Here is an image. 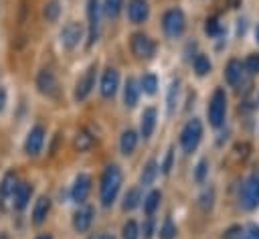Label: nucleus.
Returning <instances> with one entry per match:
<instances>
[{
    "label": "nucleus",
    "mask_w": 259,
    "mask_h": 239,
    "mask_svg": "<svg viewBox=\"0 0 259 239\" xmlns=\"http://www.w3.org/2000/svg\"><path fill=\"white\" fill-rule=\"evenodd\" d=\"M119 186H121V170L115 164H109L101 174V186H99V194H101V205L103 207H109L115 201Z\"/></svg>",
    "instance_id": "obj_1"
},
{
    "label": "nucleus",
    "mask_w": 259,
    "mask_h": 239,
    "mask_svg": "<svg viewBox=\"0 0 259 239\" xmlns=\"http://www.w3.org/2000/svg\"><path fill=\"white\" fill-rule=\"evenodd\" d=\"M200 138H202V124H200V120H196V117L188 120L186 126L182 128V132H180V146H182V150L184 152H192L198 146Z\"/></svg>",
    "instance_id": "obj_2"
},
{
    "label": "nucleus",
    "mask_w": 259,
    "mask_h": 239,
    "mask_svg": "<svg viewBox=\"0 0 259 239\" xmlns=\"http://www.w3.org/2000/svg\"><path fill=\"white\" fill-rule=\"evenodd\" d=\"M225 111H227V95L223 89H217L210 97V103H208V120H210V126L219 128L225 120Z\"/></svg>",
    "instance_id": "obj_3"
},
{
    "label": "nucleus",
    "mask_w": 259,
    "mask_h": 239,
    "mask_svg": "<svg viewBox=\"0 0 259 239\" xmlns=\"http://www.w3.org/2000/svg\"><path fill=\"white\" fill-rule=\"evenodd\" d=\"M241 205L249 211L259 205V172H253L245 180L243 190H241Z\"/></svg>",
    "instance_id": "obj_4"
},
{
    "label": "nucleus",
    "mask_w": 259,
    "mask_h": 239,
    "mask_svg": "<svg viewBox=\"0 0 259 239\" xmlns=\"http://www.w3.org/2000/svg\"><path fill=\"white\" fill-rule=\"evenodd\" d=\"M162 26H164V32L168 36H180L184 26H186V20H184V14L182 10L178 8H172L164 14V20H162Z\"/></svg>",
    "instance_id": "obj_5"
},
{
    "label": "nucleus",
    "mask_w": 259,
    "mask_h": 239,
    "mask_svg": "<svg viewBox=\"0 0 259 239\" xmlns=\"http://www.w3.org/2000/svg\"><path fill=\"white\" fill-rule=\"evenodd\" d=\"M156 51V45L154 41L148 36V34H142V32H136L132 36V53L140 59H150Z\"/></svg>",
    "instance_id": "obj_6"
},
{
    "label": "nucleus",
    "mask_w": 259,
    "mask_h": 239,
    "mask_svg": "<svg viewBox=\"0 0 259 239\" xmlns=\"http://www.w3.org/2000/svg\"><path fill=\"white\" fill-rule=\"evenodd\" d=\"M36 87L42 95L47 97H55L57 91H59V83H57V77L51 69H40L38 75H36Z\"/></svg>",
    "instance_id": "obj_7"
},
{
    "label": "nucleus",
    "mask_w": 259,
    "mask_h": 239,
    "mask_svg": "<svg viewBox=\"0 0 259 239\" xmlns=\"http://www.w3.org/2000/svg\"><path fill=\"white\" fill-rule=\"evenodd\" d=\"M42 144H45V128L42 126H34L28 136H26V142H24V152L28 156H38L40 150H42Z\"/></svg>",
    "instance_id": "obj_8"
},
{
    "label": "nucleus",
    "mask_w": 259,
    "mask_h": 239,
    "mask_svg": "<svg viewBox=\"0 0 259 239\" xmlns=\"http://www.w3.org/2000/svg\"><path fill=\"white\" fill-rule=\"evenodd\" d=\"M81 36H83V26L79 22H67L61 30V45L65 49H73L79 45Z\"/></svg>",
    "instance_id": "obj_9"
},
{
    "label": "nucleus",
    "mask_w": 259,
    "mask_h": 239,
    "mask_svg": "<svg viewBox=\"0 0 259 239\" xmlns=\"http://www.w3.org/2000/svg\"><path fill=\"white\" fill-rule=\"evenodd\" d=\"M95 65H91L85 73H83V77L77 81V87H75V99H85L89 93H91V89H93V85H95Z\"/></svg>",
    "instance_id": "obj_10"
},
{
    "label": "nucleus",
    "mask_w": 259,
    "mask_h": 239,
    "mask_svg": "<svg viewBox=\"0 0 259 239\" xmlns=\"http://www.w3.org/2000/svg\"><path fill=\"white\" fill-rule=\"evenodd\" d=\"M89 190H91V178H89V174H79L75 178L73 186H71V198L81 205V203H85Z\"/></svg>",
    "instance_id": "obj_11"
},
{
    "label": "nucleus",
    "mask_w": 259,
    "mask_h": 239,
    "mask_svg": "<svg viewBox=\"0 0 259 239\" xmlns=\"http://www.w3.org/2000/svg\"><path fill=\"white\" fill-rule=\"evenodd\" d=\"M87 18H89V45H93L99 34V0H87Z\"/></svg>",
    "instance_id": "obj_12"
},
{
    "label": "nucleus",
    "mask_w": 259,
    "mask_h": 239,
    "mask_svg": "<svg viewBox=\"0 0 259 239\" xmlns=\"http://www.w3.org/2000/svg\"><path fill=\"white\" fill-rule=\"evenodd\" d=\"M148 14H150V6H148L146 0H130V4H127V18L132 22L140 24V22H144L148 18Z\"/></svg>",
    "instance_id": "obj_13"
},
{
    "label": "nucleus",
    "mask_w": 259,
    "mask_h": 239,
    "mask_svg": "<svg viewBox=\"0 0 259 239\" xmlns=\"http://www.w3.org/2000/svg\"><path fill=\"white\" fill-rule=\"evenodd\" d=\"M117 85H119V73L115 69H107L101 77V95L111 97L117 91Z\"/></svg>",
    "instance_id": "obj_14"
},
{
    "label": "nucleus",
    "mask_w": 259,
    "mask_h": 239,
    "mask_svg": "<svg viewBox=\"0 0 259 239\" xmlns=\"http://www.w3.org/2000/svg\"><path fill=\"white\" fill-rule=\"evenodd\" d=\"M91 221H93V209H91V207H83V209H79V211L75 213V217H73V227H75V231L83 233V231H87V229L91 227Z\"/></svg>",
    "instance_id": "obj_15"
},
{
    "label": "nucleus",
    "mask_w": 259,
    "mask_h": 239,
    "mask_svg": "<svg viewBox=\"0 0 259 239\" xmlns=\"http://www.w3.org/2000/svg\"><path fill=\"white\" fill-rule=\"evenodd\" d=\"M156 128V109L154 107H146L142 111V122H140V134L142 138H150L152 132Z\"/></svg>",
    "instance_id": "obj_16"
},
{
    "label": "nucleus",
    "mask_w": 259,
    "mask_h": 239,
    "mask_svg": "<svg viewBox=\"0 0 259 239\" xmlns=\"http://www.w3.org/2000/svg\"><path fill=\"white\" fill-rule=\"evenodd\" d=\"M30 194H32V186L28 182H18L12 196H14V207L16 209H24L30 201Z\"/></svg>",
    "instance_id": "obj_17"
},
{
    "label": "nucleus",
    "mask_w": 259,
    "mask_h": 239,
    "mask_svg": "<svg viewBox=\"0 0 259 239\" xmlns=\"http://www.w3.org/2000/svg\"><path fill=\"white\" fill-rule=\"evenodd\" d=\"M243 65H241V61H237V59H231L229 63H227V69H225V79L231 83V85H239L241 83V79H243Z\"/></svg>",
    "instance_id": "obj_18"
},
{
    "label": "nucleus",
    "mask_w": 259,
    "mask_h": 239,
    "mask_svg": "<svg viewBox=\"0 0 259 239\" xmlns=\"http://www.w3.org/2000/svg\"><path fill=\"white\" fill-rule=\"evenodd\" d=\"M51 211V198L49 196H40L36 203H34V209H32V221L34 225H42L47 215Z\"/></svg>",
    "instance_id": "obj_19"
},
{
    "label": "nucleus",
    "mask_w": 259,
    "mask_h": 239,
    "mask_svg": "<svg viewBox=\"0 0 259 239\" xmlns=\"http://www.w3.org/2000/svg\"><path fill=\"white\" fill-rule=\"evenodd\" d=\"M136 146H138V134L134 132V130H125L123 134H121V140H119V150H121V154H132L134 150H136Z\"/></svg>",
    "instance_id": "obj_20"
},
{
    "label": "nucleus",
    "mask_w": 259,
    "mask_h": 239,
    "mask_svg": "<svg viewBox=\"0 0 259 239\" xmlns=\"http://www.w3.org/2000/svg\"><path fill=\"white\" fill-rule=\"evenodd\" d=\"M138 93H140V87L136 83V79H127L125 81V87H123V101L127 107H134L138 103Z\"/></svg>",
    "instance_id": "obj_21"
},
{
    "label": "nucleus",
    "mask_w": 259,
    "mask_h": 239,
    "mask_svg": "<svg viewBox=\"0 0 259 239\" xmlns=\"http://www.w3.org/2000/svg\"><path fill=\"white\" fill-rule=\"evenodd\" d=\"M16 184H18V182H16V174H14V172H6L4 178H2V182H0V198L6 201L8 196H12Z\"/></svg>",
    "instance_id": "obj_22"
},
{
    "label": "nucleus",
    "mask_w": 259,
    "mask_h": 239,
    "mask_svg": "<svg viewBox=\"0 0 259 239\" xmlns=\"http://www.w3.org/2000/svg\"><path fill=\"white\" fill-rule=\"evenodd\" d=\"M140 89H142L144 93H148V95L156 93V89H158V77H156L154 73H146V75L142 77V81H140Z\"/></svg>",
    "instance_id": "obj_23"
},
{
    "label": "nucleus",
    "mask_w": 259,
    "mask_h": 239,
    "mask_svg": "<svg viewBox=\"0 0 259 239\" xmlns=\"http://www.w3.org/2000/svg\"><path fill=\"white\" fill-rule=\"evenodd\" d=\"M156 174H158V164H156L154 160H150V162L144 166V170H142V176H140L142 184H152L154 178H156Z\"/></svg>",
    "instance_id": "obj_24"
},
{
    "label": "nucleus",
    "mask_w": 259,
    "mask_h": 239,
    "mask_svg": "<svg viewBox=\"0 0 259 239\" xmlns=\"http://www.w3.org/2000/svg\"><path fill=\"white\" fill-rule=\"evenodd\" d=\"M42 14H45V20H47V22H55V20L59 18V14H61V6H59V2H57V0L47 2Z\"/></svg>",
    "instance_id": "obj_25"
},
{
    "label": "nucleus",
    "mask_w": 259,
    "mask_h": 239,
    "mask_svg": "<svg viewBox=\"0 0 259 239\" xmlns=\"http://www.w3.org/2000/svg\"><path fill=\"white\" fill-rule=\"evenodd\" d=\"M160 192L158 190H152L148 196H146V201H144V211H146V215H154L156 213V209H158V205H160Z\"/></svg>",
    "instance_id": "obj_26"
},
{
    "label": "nucleus",
    "mask_w": 259,
    "mask_h": 239,
    "mask_svg": "<svg viewBox=\"0 0 259 239\" xmlns=\"http://www.w3.org/2000/svg\"><path fill=\"white\" fill-rule=\"evenodd\" d=\"M93 146V136L89 134V132H85V130H81L79 134H77V138H75V148L77 150H89Z\"/></svg>",
    "instance_id": "obj_27"
},
{
    "label": "nucleus",
    "mask_w": 259,
    "mask_h": 239,
    "mask_svg": "<svg viewBox=\"0 0 259 239\" xmlns=\"http://www.w3.org/2000/svg\"><path fill=\"white\" fill-rule=\"evenodd\" d=\"M140 205V190L138 188H130L127 192H125V196H123V209L125 211H132V209H136Z\"/></svg>",
    "instance_id": "obj_28"
},
{
    "label": "nucleus",
    "mask_w": 259,
    "mask_h": 239,
    "mask_svg": "<svg viewBox=\"0 0 259 239\" xmlns=\"http://www.w3.org/2000/svg\"><path fill=\"white\" fill-rule=\"evenodd\" d=\"M192 65H194L196 75H206V73L210 71V61H208V57H204V55H196Z\"/></svg>",
    "instance_id": "obj_29"
},
{
    "label": "nucleus",
    "mask_w": 259,
    "mask_h": 239,
    "mask_svg": "<svg viewBox=\"0 0 259 239\" xmlns=\"http://www.w3.org/2000/svg\"><path fill=\"white\" fill-rule=\"evenodd\" d=\"M121 4H123V0H105L103 12H105L109 18H115V16L121 12Z\"/></svg>",
    "instance_id": "obj_30"
},
{
    "label": "nucleus",
    "mask_w": 259,
    "mask_h": 239,
    "mask_svg": "<svg viewBox=\"0 0 259 239\" xmlns=\"http://www.w3.org/2000/svg\"><path fill=\"white\" fill-rule=\"evenodd\" d=\"M121 235L123 239H138L140 237V229H138V223L136 221H127L121 229Z\"/></svg>",
    "instance_id": "obj_31"
},
{
    "label": "nucleus",
    "mask_w": 259,
    "mask_h": 239,
    "mask_svg": "<svg viewBox=\"0 0 259 239\" xmlns=\"http://www.w3.org/2000/svg\"><path fill=\"white\" fill-rule=\"evenodd\" d=\"M174 237H176V227H174L172 219H166L160 229V239H174Z\"/></svg>",
    "instance_id": "obj_32"
},
{
    "label": "nucleus",
    "mask_w": 259,
    "mask_h": 239,
    "mask_svg": "<svg viewBox=\"0 0 259 239\" xmlns=\"http://www.w3.org/2000/svg\"><path fill=\"white\" fill-rule=\"evenodd\" d=\"M243 67H245V71H249V73H257V71H259V55H257V53H255V55H249Z\"/></svg>",
    "instance_id": "obj_33"
},
{
    "label": "nucleus",
    "mask_w": 259,
    "mask_h": 239,
    "mask_svg": "<svg viewBox=\"0 0 259 239\" xmlns=\"http://www.w3.org/2000/svg\"><path fill=\"white\" fill-rule=\"evenodd\" d=\"M206 172H208V164H206V160H200V162L196 164V170H194V178H196V182H202L204 176H206Z\"/></svg>",
    "instance_id": "obj_34"
},
{
    "label": "nucleus",
    "mask_w": 259,
    "mask_h": 239,
    "mask_svg": "<svg viewBox=\"0 0 259 239\" xmlns=\"http://www.w3.org/2000/svg\"><path fill=\"white\" fill-rule=\"evenodd\" d=\"M241 237H243L241 225H233V227H229V229L225 231V237H223V239H241Z\"/></svg>",
    "instance_id": "obj_35"
},
{
    "label": "nucleus",
    "mask_w": 259,
    "mask_h": 239,
    "mask_svg": "<svg viewBox=\"0 0 259 239\" xmlns=\"http://www.w3.org/2000/svg\"><path fill=\"white\" fill-rule=\"evenodd\" d=\"M204 30H206V34H219V30H221L219 20L217 18H208L206 24H204Z\"/></svg>",
    "instance_id": "obj_36"
},
{
    "label": "nucleus",
    "mask_w": 259,
    "mask_h": 239,
    "mask_svg": "<svg viewBox=\"0 0 259 239\" xmlns=\"http://www.w3.org/2000/svg\"><path fill=\"white\" fill-rule=\"evenodd\" d=\"M172 158H174V152L168 150V152H166V158H164V162H162V172H164V174L170 172V168H172Z\"/></svg>",
    "instance_id": "obj_37"
},
{
    "label": "nucleus",
    "mask_w": 259,
    "mask_h": 239,
    "mask_svg": "<svg viewBox=\"0 0 259 239\" xmlns=\"http://www.w3.org/2000/svg\"><path fill=\"white\" fill-rule=\"evenodd\" d=\"M241 239H259V225H251V227L243 233Z\"/></svg>",
    "instance_id": "obj_38"
},
{
    "label": "nucleus",
    "mask_w": 259,
    "mask_h": 239,
    "mask_svg": "<svg viewBox=\"0 0 259 239\" xmlns=\"http://www.w3.org/2000/svg\"><path fill=\"white\" fill-rule=\"evenodd\" d=\"M176 91H178V83L174 81L172 87H170V97H168V109H170V111H172V107H174V93H176Z\"/></svg>",
    "instance_id": "obj_39"
},
{
    "label": "nucleus",
    "mask_w": 259,
    "mask_h": 239,
    "mask_svg": "<svg viewBox=\"0 0 259 239\" xmlns=\"http://www.w3.org/2000/svg\"><path fill=\"white\" fill-rule=\"evenodd\" d=\"M4 105H6V91L4 87H0V111L4 109Z\"/></svg>",
    "instance_id": "obj_40"
},
{
    "label": "nucleus",
    "mask_w": 259,
    "mask_h": 239,
    "mask_svg": "<svg viewBox=\"0 0 259 239\" xmlns=\"http://www.w3.org/2000/svg\"><path fill=\"white\" fill-rule=\"evenodd\" d=\"M144 231H146L144 235H146V237H150V235H152V223H146V227H144Z\"/></svg>",
    "instance_id": "obj_41"
},
{
    "label": "nucleus",
    "mask_w": 259,
    "mask_h": 239,
    "mask_svg": "<svg viewBox=\"0 0 259 239\" xmlns=\"http://www.w3.org/2000/svg\"><path fill=\"white\" fill-rule=\"evenodd\" d=\"M255 38H257V43H259V24H257V28H255Z\"/></svg>",
    "instance_id": "obj_42"
},
{
    "label": "nucleus",
    "mask_w": 259,
    "mask_h": 239,
    "mask_svg": "<svg viewBox=\"0 0 259 239\" xmlns=\"http://www.w3.org/2000/svg\"><path fill=\"white\" fill-rule=\"evenodd\" d=\"M36 239H53L51 235H40V237H36Z\"/></svg>",
    "instance_id": "obj_43"
},
{
    "label": "nucleus",
    "mask_w": 259,
    "mask_h": 239,
    "mask_svg": "<svg viewBox=\"0 0 259 239\" xmlns=\"http://www.w3.org/2000/svg\"><path fill=\"white\" fill-rule=\"evenodd\" d=\"M99 239H113V237H111V235H101Z\"/></svg>",
    "instance_id": "obj_44"
},
{
    "label": "nucleus",
    "mask_w": 259,
    "mask_h": 239,
    "mask_svg": "<svg viewBox=\"0 0 259 239\" xmlns=\"http://www.w3.org/2000/svg\"><path fill=\"white\" fill-rule=\"evenodd\" d=\"M0 239H8V237H6V235H0Z\"/></svg>",
    "instance_id": "obj_45"
}]
</instances>
